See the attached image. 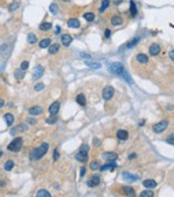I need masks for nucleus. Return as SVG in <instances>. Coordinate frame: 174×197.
Segmentation results:
<instances>
[{"instance_id": "nucleus-1", "label": "nucleus", "mask_w": 174, "mask_h": 197, "mask_svg": "<svg viewBox=\"0 0 174 197\" xmlns=\"http://www.w3.org/2000/svg\"><path fill=\"white\" fill-rule=\"evenodd\" d=\"M108 71H109L110 73L115 74V76H120V77H122V78H124V80H126L127 82L133 84L131 77L129 76L128 71H126V68H124V66H123V64H122V63H118V62H116V63H110V64L108 65Z\"/></svg>"}, {"instance_id": "nucleus-2", "label": "nucleus", "mask_w": 174, "mask_h": 197, "mask_svg": "<svg viewBox=\"0 0 174 197\" xmlns=\"http://www.w3.org/2000/svg\"><path fill=\"white\" fill-rule=\"evenodd\" d=\"M48 150H49V145L46 144V143H43V144H41L40 147L35 149V150H33V151L30 152V160L34 161V160L41 159V158L48 152Z\"/></svg>"}, {"instance_id": "nucleus-3", "label": "nucleus", "mask_w": 174, "mask_h": 197, "mask_svg": "<svg viewBox=\"0 0 174 197\" xmlns=\"http://www.w3.org/2000/svg\"><path fill=\"white\" fill-rule=\"evenodd\" d=\"M88 151H90V146L88 145H81L79 152L76 154V159L80 163H86L87 160H88Z\"/></svg>"}, {"instance_id": "nucleus-4", "label": "nucleus", "mask_w": 174, "mask_h": 197, "mask_svg": "<svg viewBox=\"0 0 174 197\" xmlns=\"http://www.w3.org/2000/svg\"><path fill=\"white\" fill-rule=\"evenodd\" d=\"M22 147V138L21 137H16L14 138L8 145V150L12 152H19Z\"/></svg>"}, {"instance_id": "nucleus-5", "label": "nucleus", "mask_w": 174, "mask_h": 197, "mask_svg": "<svg viewBox=\"0 0 174 197\" xmlns=\"http://www.w3.org/2000/svg\"><path fill=\"white\" fill-rule=\"evenodd\" d=\"M167 127H168V121L164 119V121H160L153 125V131L155 133H161L167 129Z\"/></svg>"}, {"instance_id": "nucleus-6", "label": "nucleus", "mask_w": 174, "mask_h": 197, "mask_svg": "<svg viewBox=\"0 0 174 197\" xmlns=\"http://www.w3.org/2000/svg\"><path fill=\"white\" fill-rule=\"evenodd\" d=\"M114 87L113 86H106L104 87V89H103V92H102V98L106 100V101H108V100H110L113 96H114Z\"/></svg>"}, {"instance_id": "nucleus-7", "label": "nucleus", "mask_w": 174, "mask_h": 197, "mask_svg": "<svg viewBox=\"0 0 174 197\" xmlns=\"http://www.w3.org/2000/svg\"><path fill=\"white\" fill-rule=\"evenodd\" d=\"M43 74H44V67L42 65H36L34 67V73H33L34 80H39L40 78H42Z\"/></svg>"}, {"instance_id": "nucleus-8", "label": "nucleus", "mask_w": 174, "mask_h": 197, "mask_svg": "<svg viewBox=\"0 0 174 197\" xmlns=\"http://www.w3.org/2000/svg\"><path fill=\"white\" fill-rule=\"evenodd\" d=\"M161 48L158 43H152L149 48V52H150V55L151 56H157V55H159V52H160Z\"/></svg>"}, {"instance_id": "nucleus-9", "label": "nucleus", "mask_w": 174, "mask_h": 197, "mask_svg": "<svg viewBox=\"0 0 174 197\" xmlns=\"http://www.w3.org/2000/svg\"><path fill=\"white\" fill-rule=\"evenodd\" d=\"M122 176H123V178H124L126 181H128V182H133V181L139 180V176L138 175H132L131 173H128V172H123Z\"/></svg>"}, {"instance_id": "nucleus-10", "label": "nucleus", "mask_w": 174, "mask_h": 197, "mask_svg": "<svg viewBox=\"0 0 174 197\" xmlns=\"http://www.w3.org/2000/svg\"><path fill=\"white\" fill-rule=\"evenodd\" d=\"M99 184H100V176H98V175L92 176L90 180L87 181V186L91 187V188H94V187H96Z\"/></svg>"}, {"instance_id": "nucleus-11", "label": "nucleus", "mask_w": 174, "mask_h": 197, "mask_svg": "<svg viewBox=\"0 0 174 197\" xmlns=\"http://www.w3.org/2000/svg\"><path fill=\"white\" fill-rule=\"evenodd\" d=\"M122 191H123L124 195H127L128 197H135L136 196V191L132 187H129V186H124L122 188Z\"/></svg>"}, {"instance_id": "nucleus-12", "label": "nucleus", "mask_w": 174, "mask_h": 197, "mask_svg": "<svg viewBox=\"0 0 174 197\" xmlns=\"http://www.w3.org/2000/svg\"><path fill=\"white\" fill-rule=\"evenodd\" d=\"M102 157H103V159H106L107 161H115L118 158V155L115 152H104L102 154Z\"/></svg>"}, {"instance_id": "nucleus-13", "label": "nucleus", "mask_w": 174, "mask_h": 197, "mask_svg": "<svg viewBox=\"0 0 174 197\" xmlns=\"http://www.w3.org/2000/svg\"><path fill=\"white\" fill-rule=\"evenodd\" d=\"M59 107H60L59 102H58V101H55L54 103H52V104L50 105V108H49V113H50L51 115H56V114L59 111Z\"/></svg>"}, {"instance_id": "nucleus-14", "label": "nucleus", "mask_w": 174, "mask_h": 197, "mask_svg": "<svg viewBox=\"0 0 174 197\" xmlns=\"http://www.w3.org/2000/svg\"><path fill=\"white\" fill-rule=\"evenodd\" d=\"M60 41H62L63 45L68 46L70 44L72 43V36H71V35H70V34H64L63 36H62V38H60Z\"/></svg>"}, {"instance_id": "nucleus-15", "label": "nucleus", "mask_w": 174, "mask_h": 197, "mask_svg": "<svg viewBox=\"0 0 174 197\" xmlns=\"http://www.w3.org/2000/svg\"><path fill=\"white\" fill-rule=\"evenodd\" d=\"M41 113H42V107H40V105H34L31 108H29V114L31 116H37Z\"/></svg>"}, {"instance_id": "nucleus-16", "label": "nucleus", "mask_w": 174, "mask_h": 197, "mask_svg": "<svg viewBox=\"0 0 174 197\" xmlns=\"http://www.w3.org/2000/svg\"><path fill=\"white\" fill-rule=\"evenodd\" d=\"M157 184H158V183L155 182V180H152V178H147V180H144L143 181V186L145 188H147V189L154 188V187H157Z\"/></svg>"}, {"instance_id": "nucleus-17", "label": "nucleus", "mask_w": 174, "mask_h": 197, "mask_svg": "<svg viewBox=\"0 0 174 197\" xmlns=\"http://www.w3.org/2000/svg\"><path fill=\"white\" fill-rule=\"evenodd\" d=\"M67 26H68L70 28L77 29V28H79V27H80V22H79V20H78V19H70V20L67 21Z\"/></svg>"}, {"instance_id": "nucleus-18", "label": "nucleus", "mask_w": 174, "mask_h": 197, "mask_svg": "<svg viewBox=\"0 0 174 197\" xmlns=\"http://www.w3.org/2000/svg\"><path fill=\"white\" fill-rule=\"evenodd\" d=\"M110 22H112L113 26H121L122 23H123V19H122L121 16H118V15H115V16L112 17Z\"/></svg>"}, {"instance_id": "nucleus-19", "label": "nucleus", "mask_w": 174, "mask_h": 197, "mask_svg": "<svg viewBox=\"0 0 174 197\" xmlns=\"http://www.w3.org/2000/svg\"><path fill=\"white\" fill-rule=\"evenodd\" d=\"M116 136H117V138L121 139V140H127L128 137H129V133H128V131H126V130H118L117 133H116Z\"/></svg>"}, {"instance_id": "nucleus-20", "label": "nucleus", "mask_w": 174, "mask_h": 197, "mask_svg": "<svg viewBox=\"0 0 174 197\" xmlns=\"http://www.w3.org/2000/svg\"><path fill=\"white\" fill-rule=\"evenodd\" d=\"M116 167V164H115V161H108V164L106 165H103L100 167V170L103 172V170H106V169H113Z\"/></svg>"}, {"instance_id": "nucleus-21", "label": "nucleus", "mask_w": 174, "mask_h": 197, "mask_svg": "<svg viewBox=\"0 0 174 197\" xmlns=\"http://www.w3.org/2000/svg\"><path fill=\"white\" fill-rule=\"evenodd\" d=\"M136 59L141 63V64H146L147 62H149V57L146 56V55H144V53H138L137 55V57H136Z\"/></svg>"}, {"instance_id": "nucleus-22", "label": "nucleus", "mask_w": 174, "mask_h": 197, "mask_svg": "<svg viewBox=\"0 0 174 197\" xmlns=\"http://www.w3.org/2000/svg\"><path fill=\"white\" fill-rule=\"evenodd\" d=\"M85 64H86V66H88V67H91V68H93V70H96V68H100V67H101V64H100L99 62H90V60H86Z\"/></svg>"}, {"instance_id": "nucleus-23", "label": "nucleus", "mask_w": 174, "mask_h": 197, "mask_svg": "<svg viewBox=\"0 0 174 197\" xmlns=\"http://www.w3.org/2000/svg\"><path fill=\"white\" fill-rule=\"evenodd\" d=\"M14 77L16 78V80H21L25 77V71L21 68H17L15 72H14Z\"/></svg>"}, {"instance_id": "nucleus-24", "label": "nucleus", "mask_w": 174, "mask_h": 197, "mask_svg": "<svg viewBox=\"0 0 174 197\" xmlns=\"http://www.w3.org/2000/svg\"><path fill=\"white\" fill-rule=\"evenodd\" d=\"M109 4H110L109 0H102V3H101V7L99 8V12H100V13L104 12V11H106V9L109 7Z\"/></svg>"}, {"instance_id": "nucleus-25", "label": "nucleus", "mask_w": 174, "mask_h": 197, "mask_svg": "<svg viewBox=\"0 0 174 197\" xmlns=\"http://www.w3.org/2000/svg\"><path fill=\"white\" fill-rule=\"evenodd\" d=\"M36 197H51V195H50V192H49L48 190H45V189H40V190L37 191V194H36Z\"/></svg>"}, {"instance_id": "nucleus-26", "label": "nucleus", "mask_w": 174, "mask_h": 197, "mask_svg": "<svg viewBox=\"0 0 174 197\" xmlns=\"http://www.w3.org/2000/svg\"><path fill=\"white\" fill-rule=\"evenodd\" d=\"M50 43H51V40L50 38H44V40H42L41 42H40V48L41 49H45V48H48V46H50Z\"/></svg>"}, {"instance_id": "nucleus-27", "label": "nucleus", "mask_w": 174, "mask_h": 197, "mask_svg": "<svg viewBox=\"0 0 174 197\" xmlns=\"http://www.w3.org/2000/svg\"><path fill=\"white\" fill-rule=\"evenodd\" d=\"M76 100H77V102H78L80 105H82V107H85V105H86V103H87V102H86V98H85V95H84V94H79V95L77 96V99H76Z\"/></svg>"}, {"instance_id": "nucleus-28", "label": "nucleus", "mask_w": 174, "mask_h": 197, "mask_svg": "<svg viewBox=\"0 0 174 197\" xmlns=\"http://www.w3.org/2000/svg\"><path fill=\"white\" fill-rule=\"evenodd\" d=\"M5 122L7 123V125L8 127H11V125L13 124V122H14V117H13V115L12 114H5Z\"/></svg>"}, {"instance_id": "nucleus-29", "label": "nucleus", "mask_w": 174, "mask_h": 197, "mask_svg": "<svg viewBox=\"0 0 174 197\" xmlns=\"http://www.w3.org/2000/svg\"><path fill=\"white\" fill-rule=\"evenodd\" d=\"M27 41H28V43L29 44H35L36 43V41H37V37L35 36V34H28V36H27Z\"/></svg>"}, {"instance_id": "nucleus-30", "label": "nucleus", "mask_w": 174, "mask_h": 197, "mask_svg": "<svg viewBox=\"0 0 174 197\" xmlns=\"http://www.w3.org/2000/svg\"><path fill=\"white\" fill-rule=\"evenodd\" d=\"M13 167H14V161L8 160V161H6V163H5L4 169H5L6 172H9V170H12V169H13Z\"/></svg>"}, {"instance_id": "nucleus-31", "label": "nucleus", "mask_w": 174, "mask_h": 197, "mask_svg": "<svg viewBox=\"0 0 174 197\" xmlns=\"http://www.w3.org/2000/svg\"><path fill=\"white\" fill-rule=\"evenodd\" d=\"M84 19H85L86 21H88V22H92V21L95 19V15H94L93 13H91V12L85 13V14H84Z\"/></svg>"}, {"instance_id": "nucleus-32", "label": "nucleus", "mask_w": 174, "mask_h": 197, "mask_svg": "<svg viewBox=\"0 0 174 197\" xmlns=\"http://www.w3.org/2000/svg\"><path fill=\"white\" fill-rule=\"evenodd\" d=\"M52 28V25L50 22H43L41 26H40V30L42 31H46V30H50Z\"/></svg>"}, {"instance_id": "nucleus-33", "label": "nucleus", "mask_w": 174, "mask_h": 197, "mask_svg": "<svg viewBox=\"0 0 174 197\" xmlns=\"http://www.w3.org/2000/svg\"><path fill=\"white\" fill-rule=\"evenodd\" d=\"M130 13H131V15L132 16H136L137 15V6H136V4H135V1H130Z\"/></svg>"}, {"instance_id": "nucleus-34", "label": "nucleus", "mask_w": 174, "mask_h": 197, "mask_svg": "<svg viewBox=\"0 0 174 197\" xmlns=\"http://www.w3.org/2000/svg\"><path fill=\"white\" fill-rule=\"evenodd\" d=\"M59 50V44H54V45H50L49 48V53L54 55V53H57Z\"/></svg>"}, {"instance_id": "nucleus-35", "label": "nucleus", "mask_w": 174, "mask_h": 197, "mask_svg": "<svg viewBox=\"0 0 174 197\" xmlns=\"http://www.w3.org/2000/svg\"><path fill=\"white\" fill-rule=\"evenodd\" d=\"M153 191H151L150 189H147V190H144V191H142L141 192V195H139V197H153Z\"/></svg>"}, {"instance_id": "nucleus-36", "label": "nucleus", "mask_w": 174, "mask_h": 197, "mask_svg": "<svg viewBox=\"0 0 174 197\" xmlns=\"http://www.w3.org/2000/svg\"><path fill=\"white\" fill-rule=\"evenodd\" d=\"M49 11H50V13H52V14H57V12H58V6H57V4H51L50 7H49Z\"/></svg>"}, {"instance_id": "nucleus-37", "label": "nucleus", "mask_w": 174, "mask_h": 197, "mask_svg": "<svg viewBox=\"0 0 174 197\" xmlns=\"http://www.w3.org/2000/svg\"><path fill=\"white\" fill-rule=\"evenodd\" d=\"M99 168H100V164H99V161L94 160L93 163L91 164V169H92V170H96V169H99Z\"/></svg>"}, {"instance_id": "nucleus-38", "label": "nucleus", "mask_w": 174, "mask_h": 197, "mask_svg": "<svg viewBox=\"0 0 174 197\" xmlns=\"http://www.w3.org/2000/svg\"><path fill=\"white\" fill-rule=\"evenodd\" d=\"M138 41H139V38H133V40H131L128 44H127V48L128 49H130V48H132V46H135L137 43H138Z\"/></svg>"}, {"instance_id": "nucleus-39", "label": "nucleus", "mask_w": 174, "mask_h": 197, "mask_svg": "<svg viewBox=\"0 0 174 197\" xmlns=\"http://www.w3.org/2000/svg\"><path fill=\"white\" fill-rule=\"evenodd\" d=\"M34 89H35L36 92H41L42 89H44V84H42V82L36 84V85H35V87H34Z\"/></svg>"}, {"instance_id": "nucleus-40", "label": "nucleus", "mask_w": 174, "mask_h": 197, "mask_svg": "<svg viewBox=\"0 0 174 197\" xmlns=\"http://www.w3.org/2000/svg\"><path fill=\"white\" fill-rule=\"evenodd\" d=\"M166 141L168 143L169 145H174V133H172V135H169L167 138H166Z\"/></svg>"}, {"instance_id": "nucleus-41", "label": "nucleus", "mask_w": 174, "mask_h": 197, "mask_svg": "<svg viewBox=\"0 0 174 197\" xmlns=\"http://www.w3.org/2000/svg\"><path fill=\"white\" fill-rule=\"evenodd\" d=\"M19 8V3H14V4H12L11 6H9V12H13V11H15V9H17Z\"/></svg>"}, {"instance_id": "nucleus-42", "label": "nucleus", "mask_w": 174, "mask_h": 197, "mask_svg": "<svg viewBox=\"0 0 174 197\" xmlns=\"http://www.w3.org/2000/svg\"><path fill=\"white\" fill-rule=\"evenodd\" d=\"M28 67H29V62H27V60L22 62V64H21L20 68H21V70H23V71H26V70H27Z\"/></svg>"}, {"instance_id": "nucleus-43", "label": "nucleus", "mask_w": 174, "mask_h": 197, "mask_svg": "<svg viewBox=\"0 0 174 197\" xmlns=\"http://www.w3.org/2000/svg\"><path fill=\"white\" fill-rule=\"evenodd\" d=\"M56 121H57V117H56L55 115H51V117L46 119V123H49V124H52V123H55Z\"/></svg>"}, {"instance_id": "nucleus-44", "label": "nucleus", "mask_w": 174, "mask_h": 197, "mask_svg": "<svg viewBox=\"0 0 174 197\" xmlns=\"http://www.w3.org/2000/svg\"><path fill=\"white\" fill-rule=\"evenodd\" d=\"M80 57H81V58L91 59V55H90V53H86V52H81V53H80Z\"/></svg>"}, {"instance_id": "nucleus-45", "label": "nucleus", "mask_w": 174, "mask_h": 197, "mask_svg": "<svg viewBox=\"0 0 174 197\" xmlns=\"http://www.w3.org/2000/svg\"><path fill=\"white\" fill-rule=\"evenodd\" d=\"M58 158H59V153H58V150L56 149V150L54 151V160L56 161V160H58Z\"/></svg>"}, {"instance_id": "nucleus-46", "label": "nucleus", "mask_w": 174, "mask_h": 197, "mask_svg": "<svg viewBox=\"0 0 174 197\" xmlns=\"http://www.w3.org/2000/svg\"><path fill=\"white\" fill-rule=\"evenodd\" d=\"M110 34H112V31H110L109 29H106V31H104V37H106V38H109V37H110Z\"/></svg>"}, {"instance_id": "nucleus-47", "label": "nucleus", "mask_w": 174, "mask_h": 197, "mask_svg": "<svg viewBox=\"0 0 174 197\" xmlns=\"http://www.w3.org/2000/svg\"><path fill=\"white\" fill-rule=\"evenodd\" d=\"M169 58H171V59L174 62V49L169 51Z\"/></svg>"}, {"instance_id": "nucleus-48", "label": "nucleus", "mask_w": 174, "mask_h": 197, "mask_svg": "<svg viewBox=\"0 0 174 197\" xmlns=\"http://www.w3.org/2000/svg\"><path fill=\"white\" fill-rule=\"evenodd\" d=\"M85 170H86L85 167H81V168H80V176H81V177L85 175Z\"/></svg>"}, {"instance_id": "nucleus-49", "label": "nucleus", "mask_w": 174, "mask_h": 197, "mask_svg": "<svg viewBox=\"0 0 174 197\" xmlns=\"http://www.w3.org/2000/svg\"><path fill=\"white\" fill-rule=\"evenodd\" d=\"M59 33H60V27H59V26H57V27H56V31H55V34H56V35H58Z\"/></svg>"}, {"instance_id": "nucleus-50", "label": "nucleus", "mask_w": 174, "mask_h": 197, "mask_svg": "<svg viewBox=\"0 0 174 197\" xmlns=\"http://www.w3.org/2000/svg\"><path fill=\"white\" fill-rule=\"evenodd\" d=\"M136 157H137V154H136V153H131V154L129 155V159H135Z\"/></svg>"}, {"instance_id": "nucleus-51", "label": "nucleus", "mask_w": 174, "mask_h": 197, "mask_svg": "<svg viewBox=\"0 0 174 197\" xmlns=\"http://www.w3.org/2000/svg\"><path fill=\"white\" fill-rule=\"evenodd\" d=\"M4 104H5L4 100H1V99H0V108H3V107H4Z\"/></svg>"}, {"instance_id": "nucleus-52", "label": "nucleus", "mask_w": 174, "mask_h": 197, "mask_svg": "<svg viewBox=\"0 0 174 197\" xmlns=\"http://www.w3.org/2000/svg\"><path fill=\"white\" fill-rule=\"evenodd\" d=\"M94 144H95V146H99L98 144H99V140L98 139H94Z\"/></svg>"}, {"instance_id": "nucleus-53", "label": "nucleus", "mask_w": 174, "mask_h": 197, "mask_svg": "<svg viewBox=\"0 0 174 197\" xmlns=\"http://www.w3.org/2000/svg\"><path fill=\"white\" fill-rule=\"evenodd\" d=\"M5 184H6V183H5L4 181H0V187H4Z\"/></svg>"}, {"instance_id": "nucleus-54", "label": "nucleus", "mask_w": 174, "mask_h": 197, "mask_svg": "<svg viewBox=\"0 0 174 197\" xmlns=\"http://www.w3.org/2000/svg\"><path fill=\"white\" fill-rule=\"evenodd\" d=\"M29 123H31V124H34V123H36V121H34V119H29Z\"/></svg>"}, {"instance_id": "nucleus-55", "label": "nucleus", "mask_w": 174, "mask_h": 197, "mask_svg": "<svg viewBox=\"0 0 174 197\" xmlns=\"http://www.w3.org/2000/svg\"><path fill=\"white\" fill-rule=\"evenodd\" d=\"M1 155H3V151H1V150H0V157H1Z\"/></svg>"}]
</instances>
